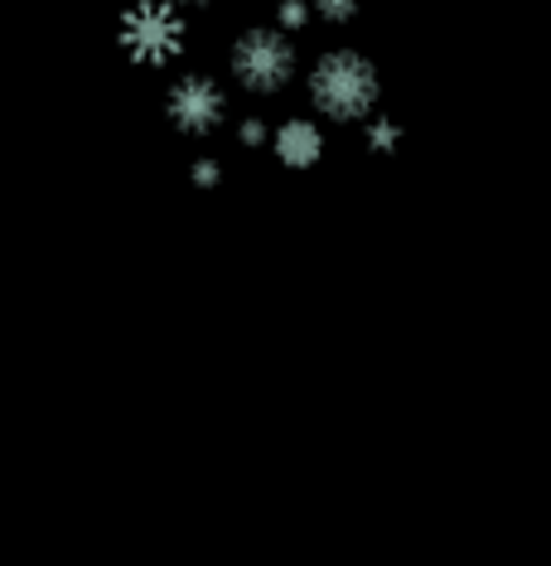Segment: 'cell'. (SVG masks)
I'll list each match as a JSON object with an SVG mask.
<instances>
[{"label":"cell","instance_id":"obj_6","mask_svg":"<svg viewBox=\"0 0 551 566\" xmlns=\"http://www.w3.org/2000/svg\"><path fill=\"white\" fill-rule=\"evenodd\" d=\"M363 126V150H373V156H396V146H402V126H396L392 117H382V112H373Z\"/></svg>","mask_w":551,"mask_h":566},{"label":"cell","instance_id":"obj_9","mask_svg":"<svg viewBox=\"0 0 551 566\" xmlns=\"http://www.w3.org/2000/svg\"><path fill=\"white\" fill-rule=\"evenodd\" d=\"M237 140H242V146H252V150H262L266 140H272V126H266L262 117H247L237 126Z\"/></svg>","mask_w":551,"mask_h":566},{"label":"cell","instance_id":"obj_2","mask_svg":"<svg viewBox=\"0 0 551 566\" xmlns=\"http://www.w3.org/2000/svg\"><path fill=\"white\" fill-rule=\"evenodd\" d=\"M227 73L247 97H276L296 83L300 73V54L280 24H252L242 30L233 49H227Z\"/></svg>","mask_w":551,"mask_h":566},{"label":"cell","instance_id":"obj_4","mask_svg":"<svg viewBox=\"0 0 551 566\" xmlns=\"http://www.w3.org/2000/svg\"><path fill=\"white\" fill-rule=\"evenodd\" d=\"M165 117L179 136L189 140H203L213 136L218 126L227 122V93L223 83H213L209 73H179L170 83V93H165Z\"/></svg>","mask_w":551,"mask_h":566},{"label":"cell","instance_id":"obj_3","mask_svg":"<svg viewBox=\"0 0 551 566\" xmlns=\"http://www.w3.org/2000/svg\"><path fill=\"white\" fill-rule=\"evenodd\" d=\"M117 44L136 69H170L189 49V15L174 0H136L117 20Z\"/></svg>","mask_w":551,"mask_h":566},{"label":"cell","instance_id":"obj_10","mask_svg":"<svg viewBox=\"0 0 551 566\" xmlns=\"http://www.w3.org/2000/svg\"><path fill=\"white\" fill-rule=\"evenodd\" d=\"M218 179H223V165H218L213 156H199L194 160V185L199 189H218Z\"/></svg>","mask_w":551,"mask_h":566},{"label":"cell","instance_id":"obj_11","mask_svg":"<svg viewBox=\"0 0 551 566\" xmlns=\"http://www.w3.org/2000/svg\"><path fill=\"white\" fill-rule=\"evenodd\" d=\"M174 6H184V10H209L213 0H174Z\"/></svg>","mask_w":551,"mask_h":566},{"label":"cell","instance_id":"obj_8","mask_svg":"<svg viewBox=\"0 0 551 566\" xmlns=\"http://www.w3.org/2000/svg\"><path fill=\"white\" fill-rule=\"evenodd\" d=\"M310 10H315V20H325V24H353L358 20V10H363V0H310Z\"/></svg>","mask_w":551,"mask_h":566},{"label":"cell","instance_id":"obj_5","mask_svg":"<svg viewBox=\"0 0 551 566\" xmlns=\"http://www.w3.org/2000/svg\"><path fill=\"white\" fill-rule=\"evenodd\" d=\"M266 150H272L286 170H315V165L325 160V126L315 117H286L272 126Z\"/></svg>","mask_w":551,"mask_h":566},{"label":"cell","instance_id":"obj_1","mask_svg":"<svg viewBox=\"0 0 551 566\" xmlns=\"http://www.w3.org/2000/svg\"><path fill=\"white\" fill-rule=\"evenodd\" d=\"M305 93H310V107L325 122L335 126H358L378 112L382 102V73L378 63L358 49H329L310 63L305 73Z\"/></svg>","mask_w":551,"mask_h":566},{"label":"cell","instance_id":"obj_7","mask_svg":"<svg viewBox=\"0 0 551 566\" xmlns=\"http://www.w3.org/2000/svg\"><path fill=\"white\" fill-rule=\"evenodd\" d=\"M276 24L286 34H305L315 24V10H310V0H276Z\"/></svg>","mask_w":551,"mask_h":566}]
</instances>
